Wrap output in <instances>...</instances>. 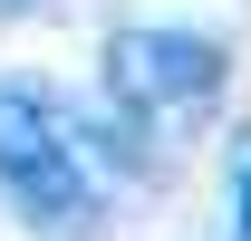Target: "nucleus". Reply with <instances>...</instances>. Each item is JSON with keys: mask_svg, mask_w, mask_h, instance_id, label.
Here are the masks:
<instances>
[{"mask_svg": "<svg viewBox=\"0 0 251 241\" xmlns=\"http://www.w3.org/2000/svg\"><path fill=\"white\" fill-rule=\"evenodd\" d=\"M106 96L135 116H203L222 96V48L203 29H116L106 39Z\"/></svg>", "mask_w": 251, "mask_h": 241, "instance_id": "nucleus-2", "label": "nucleus"}, {"mask_svg": "<svg viewBox=\"0 0 251 241\" xmlns=\"http://www.w3.org/2000/svg\"><path fill=\"white\" fill-rule=\"evenodd\" d=\"M20 10H29V0H0V20H20Z\"/></svg>", "mask_w": 251, "mask_h": 241, "instance_id": "nucleus-4", "label": "nucleus"}, {"mask_svg": "<svg viewBox=\"0 0 251 241\" xmlns=\"http://www.w3.org/2000/svg\"><path fill=\"white\" fill-rule=\"evenodd\" d=\"M232 212H242V241H251V154H242V174H232Z\"/></svg>", "mask_w": 251, "mask_h": 241, "instance_id": "nucleus-3", "label": "nucleus"}, {"mask_svg": "<svg viewBox=\"0 0 251 241\" xmlns=\"http://www.w3.org/2000/svg\"><path fill=\"white\" fill-rule=\"evenodd\" d=\"M0 183L29 212L39 241H97V183L77 174V145H68L58 106L39 87H20V77H0Z\"/></svg>", "mask_w": 251, "mask_h": 241, "instance_id": "nucleus-1", "label": "nucleus"}]
</instances>
